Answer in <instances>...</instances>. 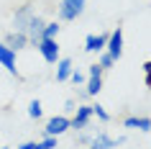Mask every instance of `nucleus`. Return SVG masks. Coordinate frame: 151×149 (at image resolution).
I'll return each instance as SVG.
<instances>
[{"label":"nucleus","instance_id":"1","mask_svg":"<svg viewBox=\"0 0 151 149\" xmlns=\"http://www.w3.org/2000/svg\"><path fill=\"white\" fill-rule=\"evenodd\" d=\"M87 82H85V95L87 98H97V93L103 90V75H105V70L100 67V64H90L87 67Z\"/></svg>","mask_w":151,"mask_h":149},{"label":"nucleus","instance_id":"2","mask_svg":"<svg viewBox=\"0 0 151 149\" xmlns=\"http://www.w3.org/2000/svg\"><path fill=\"white\" fill-rule=\"evenodd\" d=\"M33 16H36L33 3H23V5H18V8L13 10V31L26 33V28H28V23H31Z\"/></svg>","mask_w":151,"mask_h":149},{"label":"nucleus","instance_id":"3","mask_svg":"<svg viewBox=\"0 0 151 149\" xmlns=\"http://www.w3.org/2000/svg\"><path fill=\"white\" fill-rule=\"evenodd\" d=\"M72 129V121H69V116H51L46 121V126H44V136H62V134H67Z\"/></svg>","mask_w":151,"mask_h":149},{"label":"nucleus","instance_id":"4","mask_svg":"<svg viewBox=\"0 0 151 149\" xmlns=\"http://www.w3.org/2000/svg\"><path fill=\"white\" fill-rule=\"evenodd\" d=\"M36 52H39V54L44 57V62H49V64H56L62 59V52H59L56 39H41L39 44H36Z\"/></svg>","mask_w":151,"mask_h":149},{"label":"nucleus","instance_id":"5","mask_svg":"<svg viewBox=\"0 0 151 149\" xmlns=\"http://www.w3.org/2000/svg\"><path fill=\"white\" fill-rule=\"evenodd\" d=\"M0 67H5V72L10 77L21 80V72H18V64H16V52L10 47H5L3 41H0Z\"/></svg>","mask_w":151,"mask_h":149},{"label":"nucleus","instance_id":"6","mask_svg":"<svg viewBox=\"0 0 151 149\" xmlns=\"http://www.w3.org/2000/svg\"><path fill=\"white\" fill-rule=\"evenodd\" d=\"M105 52L118 62L120 57H123V28H113L110 33H108V44H105Z\"/></svg>","mask_w":151,"mask_h":149},{"label":"nucleus","instance_id":"7","mask_svg":"<svg viewBox=\"0 0 151 149\" xmlns=\"http://www.w3.org/2000/svg\"><path fill=\"white\" fill-rule=\"evenodd\" d=\"M120 144H126V139L123 136H110L108 131H97L95 136H92V141H90V147L92 149H115V147H120Z\"/></svg>","mask_w":151,"mask_h":149},{"label":"nucleus","instance_id":"8","mask_svg":"<svg viewBox=\"0 0 151 149\" xmlns=\"http://www.w3.org/2000/svg\"><path fill=\"white\" fill-rule=\"evenodd\" d=\"M44 26H46V18H41L39 13H36V16L31 18L28 28H26V36H28V41H31V47H33V49H36V44L44 39Z\"/></svg>","mask_w":151,"mask_h":149},{"label":"nucleus","instance_id":"9","mask_svg":"<svg viewBox=\"0 0 151 149\" xmlns=\"http://www.w3.org/2000/svg\"><path fill=\"white\" fill-rule=\"evenodd\" d=\"M69 121H72V129L85 131V129L90 126V121H92V110H90V105H77Z\"/></svg>","mask_w":151,"mask_h":149},{"label":"nucleus","instance_id":"10","mask_svg":"<svg viewBox=\"0 0 151 149\" xmlns=\"http://www.w3.org/2000/svg\"><path fill=\"white\" fill-rule=\"evenodd\" d=\"M105 44H108V33H90L85 39V52L87 54H100V52H105Z\"/></svg>","mask_w":151,"mask_h":149},{"label":"nucleus","instance_id":"11","mask_svg":"<svg viewBox=\"0 0 151 149\" xmlns=\"http://www.w3.org/2000/svg\"><path fill=\"white\" fill-rule=\"evenodd\" d=\"M3 44H5V47H10L13 52H16V54L21 52V49H28V47H31L28 36H26V33H21V31H10L8 36L3 39Z\"/></svg>","mask_w":151,"mask_h":149},{"label":"nucleus","instance_id":"12","mask_svg":"<svg viewBox=\"0 0 151 149\" xmlns=\"http://www.w3.org/2000/svg\"><path fill=\"white\" fill-rule=\"evenodd\" d=\"M56 16H59V21H77V18L82 16V10H80V8H74L72 3H64V0H59Z\"/></svg>","mask_w":151,"mask_h":149},{"label":"nucleus","instance_id":"13","mask_svg":"<svg viewBox=\"0 0 151 149\" xmlns=\"http://www.w3.org/2000/svg\"><path fill=\"white\" fill-rule=\"evenodd\" d=\"M72 70H74V62H72L69 57H62L56 62V82H69Z\"/></svg>","mask_w":151,"mask_h":149},{"label":"nucleus","instance_id":"14","mask_svg":"<svg viewBox=\"0 0 151 149\" xmlns=\"http://www.w3.org/2000/svg\"><path fill=\"white\" fill-rule=\"evenodd\" d=\"M126 129H138V131H151V118L149 116H128L123 118Z\"/></svg>","mask_w":151,"mask_h":149},{"label":"nucleus","instance_id":"15","mask_svg":"<svg viewBox=\"0 0 151 149\" xmlns=\"http://www.w3.org/2000/svg\"><path fill=\"white\" fill-rule=\"evenodd\" d=\"M90 110H92V118H97V121H103V124H108L110 121V113L105 110V105H100V103H92L90 105Z\"/></svg>","mask_w":151,"mask_h":149},{"label":"nucleus","instance_id":"16","mask_svg":"<svg viewBox=\"0 0 151 149\" xmlns=\"http://www.w3.org/2000/svg\"><path fill=\"white\" fill-rule=\"evenodd\" d=\"M41 116H44V105H41V100H39V98H33V100L28 103V118L39 121Z\"/></svg>","mask_w":151,"mask_h":149},{"label":"nucleus","instance_id":"17","mask_svg":"<svg viewBox=\"0 0 151 149\" xmlns=\"http://www.w3.org/2000/svg\"><path fill=\"white\" fill-rule=\"evenodd\" d=\"M59 31H62L59 21H46V26H44V39H56Z\"/></svg>","mask_w":151,"mask_h":149},{"label":"nucleus","instance_id":"18","mask_svg":"<svg viewBox=\"0 0 151 149\" xmlns=\"http://www.w3.org/2000/svg\"><path fill=\"white\" fill-rule=\"evenodd\" d=\"M69 82H72L74 87H85V82H87V75H85L82 70H77V67H74V70H72V75H69Z\"/></svg>","mask_w":151,"mask_h":149},{"label":"nucleus","instance_id":"19","mask_svg":"<svg viewBox=\"0 0 151 149\" xmlns=\"http://www.w3.org/2000/svg\"><path fill=\"white\" fill-rule=\"evenodd\" d=\"M97 64H100L103 70H113V67H115V59H113L108 52H100V54H97Z\"/></svg>","mask_w":151,"mask_h":149},{"label":"nucleus","instance_id":"20","mask_svg":"<svg viewBox=\"0 0 151 149\" xmlns=\"http://www.w3.org/2000/svg\"><path fill=\"white\" fill-rule=\"evenodd\" d=\"M56 136H44V139L39 141V149H56Z\"/></svg>","mask_w":151,"mask_h":149},{"label":"nucleus","instance_id":"21","mask_svg":"<svg viewBox=\"0 0 151 149\" xmlns=\"http://www.w3.org/2000/svg\"><path fill=\"white\" fill-rule=\"evenodd\" d=\"M77 141H80L82 147H90V141H92V136H90V134H85V131H77Z\"/></svg>","mask_w":151,"mask_h":149},{"label":"nucleus","instance_id":"22","mask_svg":"<svg viewBox=\"0 0 151 149\" xmlns=\"http://www.w3.org/2000/svg\"><path fill=\"white\" fill-rule=\"evenodd\" d=\"M143 80H146V87H151V59L143 64Z\"/></svg>","mask_w":151,"mask_h":149},{"label":"nucleus","instance_id":"23","mask_svg":"<svg viewBox=\"0 0 151 149\" xmlns=\"http://www.w3.org/2000/svg\"><path fill=\"white\" fill-rule=\"evenodd\" d=\"M64 3H72L74 8H80L82 13H85V3H87V0H64Z\"/></svg>","mask_w":151,"mask_h":149},{"label":"nucleus","instance_id":"24","mask_svg":"<svg viewBox=\"0 0 151 149\" xmlns=\"http://www.w3.org/2000/svg\"><path fill=\"white\" fill-rule=\"evenodd\" d=\"M18 149H39V141H23Z\"/></svg>","mask_w":151,"mask_h":149},{"label":"nucleus","instance_id":"25","mask_svg":"<svg viewBox=\"0 0 151 149\" xmlns=\"http://www.w3.org/2000/svg\"><path fill=\"white\" fill-rule=\"evenodd\" d=\"M64 108H67V110H72V113H74V100H72V98H69V100L64 103Z\"/></svg>","mask_w":151,"mask_h":149},{"label":"nucleus","instance_id":"26","mask_svg":"<svg viewBox=\"0 0 151 149\" xmlns=\"http://www.w3.org/2000/svg\"><path fill=\"white\" fill-rule=\"evenodd\" d=\"M0 149H10V147H0Z\"/></svg>","mask_w":151,"mask_h":149},{"label":"nucleus","instance_id":"27","mask_svg":"<svg viewBox=\"0 0 151 149\" xmlns=\"http://www.w3.org/2000/svg\"><path fill=\"white\" fill-rule=\"evenodd\" d=\"M82 149H92V147H82Z\"/></svg>","mask_w":151,"mask_h":149}]
</instances>
